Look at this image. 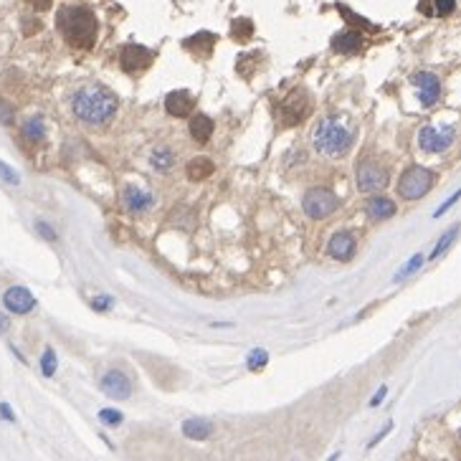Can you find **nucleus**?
Returning <instances> with one entry per match:
<instances>
[{"label": "nucleus", "mask_w": 461, "mask_h": 461, "mask_svg": "<svg viewBox=\"0 0 461 461\" xmlns=\"http://www.w3.org/2000/svg\"><path fill=\"white\" fill-rule=\"evenodd\" d=\"M431 183H434V175L431 170L421 167V165H413L408 170L403 172L401 180H398V193H401L406 200H418L431 191Z\"/></svg>", "instance_id": "20e7f679"}, {"label": "nucleus", "mask_w": 461, "mask_h": 461, "mask_svg": "<svg viewBox=\"0 0 461 461\" xmlns=\"http://www.w3.org/2000/svg\"><path fill=\"white\" fill-rule=\"evenodd\" d=\"M213 43H216V36L213 33H195L193 39L185 41V48H191V51H198V48H203V51H211Z\"/></svg>", "instance_id": "b1692460"}, {"label": "nucleus", "mask_w": 461, "mask_h": 461, "mask_svg": "<svg viewBox=\"0 0 461 461\" xmlns=\"http://www.w3.org/2000/svg\"><path fill=\"white\" fill-rule=\"evenodd\" d=\"M332 48L337 53H355L362 48V36L357 31H343L332 39Z\"/></svg>", "instance_id": "a211bd4d"}, {"label": "nucleus", "mask_w": 461, "mask_h": 461, "mask_svg": "<svg viewBox=\"0 0 461 461\" xmlns=\"http://www.w3.org/2000/svg\"><path fill=\"white\" fill-rule=\"evenodd\" d=\"M385 393H388V388H380V390H378L376 398L370 401V406H380V401H383V398H385Z\"/></svg>", "instance_id": "c9c22d12"}, {"label": "nucleus", "mask_w": 461, "mask_h": 461, "mask_svg": "<svg viewBox=\"0 0 461 461\" xmlns=\"http://www.w3.org/2000/svg\"><path fill=\"white\" fill-rule=\"evenodd\" d=\"M191 135H193L195 142H200V145L208 142L211 135H213V119L208 117V114H195L193 122H191Z\"/></svg>", "instance_id": "6ab92c4d"}, {"label": "nucleus", "mask_w": 461, "mask_h": 461, "mask_svg": "<svg viewBox=\"0 0 461 461\" xmlns=\"http://www.w3.org/2000/svg\"><path fill=\"white\" fill-rule=\"evenodd\" d=\"M39 230H41V233H43V236H46V238H56V233H53V230L48 228L46 223H39Z\"/></svg>", "instance_id": "e433bc0d"}, {"label": "nucleus", "mask_w": 461, "mask_h": 461, "mask_svg": "<svg viewBox=\"0 0 461 461\" xmlns=\"http://www.w3.org/2000/svg\"><path fill=\"white\" fill-rule=\"evenodd\" d=\"M122 200H125V205L130 208V211L139 213V211H147V208L152 205V193L139 191V188H135V185H127L125 193H122Z\"/></svg>", "instance_id": "2eb2a0df"}, {"label": "nucleus", "mask_w": 461, "mask_h": 461, "mask_svg": "<svg viewBox=\"0 0 461 461\" xmlns=\"http://www.w3.org/2000/svg\"><path fill=\"white\" fill-rule=\"evenodd\" d=\"M310 114H312V99L304 89H296V92L289 94V97L282 102V106H279V117H282L284 125H289V127L304 122Z\"/></svg>", "instance_id": "423d86ee"}, {"label": "nucleus", "mask_w": 461, "mask_h": 461, "mask_svg": "<svg viewBox=\"0 0 461 461\" xmlns=\"http://www.w3.org/2000/svg\"><path fill=\"white\" fill-rule=\"evenodd\" d=\"M365 211H368V216L373 221H385V218H390L395 213V203L385 195H376L365 203Z\"/></svg>", "instance_id": "dca6fc26"}, {"label": "nucleus", "mask_w": 461, "mask_h": 461, "mask_svg": "<svg viewBox=\"0 0 461 461\" xmlns=\"http://www.w3.org/2000/svg\"><path fill=\"white\" fill-rule=\"evenodd\" d=\"M266 362H269V355H266L263 350H254V352L246 357V365H249V370H261Z\"/></svg>", "instance_id": "bb28decb"}, {"label": "nucleus", "mask_w": 461, "mask_h": 461, "mask_svg": "<svg viewBox=\"0 0 461 461\" xmlns=\"http://www.w3.org/2000/svg\"><path fill=\"white\" fill-rule=\"evenodd\" d=\"M251 31H254V28H251V20H236V23H233V36H236L238 41L249 39Z\"/></svg>", "instance_id": "c85d7f7f"}, {"label": "nucleus", "mask_w": 461, "mask_h": 461, "mask_svg": "<svg viewBox=\"0 0 461 461\" xmlns=\"http://www.w3.org/2000/svg\"><path fill=\"white\" fill-rule=\"evenodd\" d=\"M6 329H8V319H6L3 315H0V332H6Z\"/></svg>", "instance_id": "4c0bfd02"}, {"label": "nucleus", "mask_w": 461, "mask_h": 461, "mask_svg": "<svg viewBox=\"0 0 461 461\" xmlns=\"http://www.w3.org/2000/svg\"><path fill=\"white\" fill-rule=\"evenodd\" d=\"M112 304V299H94V310H99V312H104L106 307Z\"/></svg>", "instance_id": "f704fd0d"}, {"label": "nucleus", "mask_w": 461, "mask_h": 461, "mask_svg": "<svg viewBox=\"0 0 461 461\" xmlns=\"http://www.w3.org/2000/svg\"><path fill=\"white\" fill-rule=\"evenodd\" d=\"M193 106H195V99L185 92V89L170 92L165 97V109H167V114H172V117H188V114L193 112Z\"/></svg>", "instance_id": "4468645a"}, {"label": "nucleus", "mask_w": 461, "mask_h": 461, "mask_svg": "<svg viewBox=\"0 0 461 461\" xmlns=\"http://www.w3.org/2000/svg\"><path fill=\"white\" fill-rule=\"evenodd\" d=\"M213 170H216V165H213V160L208 158H193L191 163H188V167H185V175H188V180H193V183H200V180L211 178Z\"/></svg>", "instance_id": "f3484780"}, {"label": "nucleus", "mask_w": 461, "mask_h": 461, "mask_svg": "<svg viewBox=\"0 0 461 461\" xmlns=\"http://www.w3.org/2000/svg\"><path fill=\"white\" fill-rule=\"evenodd\" d=\"M28 3H31L36 11H48V8H51V0H28Z\"/></svg>", "instance_id": "72a5a7b5"}, {"label": "nucleus", "mask_w": 461, "mask_h": 461, "mask_svg": "<svg viewBox=\"0 0 461 461\" xmlns=\"http://www.w3.org/2000/svg\"><path fill=\"white\" fill-rule=\"evenodd\" d=\"M0 178L6 180L8 185H18V183H20V178L15 175L13 170H11V167H8L6 163H0Z\"/></svg>", "instance_id": "7c9ffc66"}, {"label": "nucleus", "mask_w": 461, "mask_h": 461, "mask_svg": "<svg viewBox=\"0 0 461 461\" xmlns=\"http://www.w3.org/2000/svg\"><path fill=\"white\" fill-rule=\"evenodd\" d=\"M459 236V226H454V228L448 230V233H443L441 236V241H439V244H436V249L431 251V259H439L443 254V251H448V246L454 244V238Z\"/></svg>", "instance_id": "393cba45"}, {"label": "nucleus", "mask_w": 461, "mask_h": 461, "mask_svg": "<svg viewBox=\"0 0 461 461\" xmlns=\"http://www.w3.org/2000/svg\"><path fill=\"white\" fill-rule=\"evenodd\" d=\"M56 26L66 43L74 48H92L97 41V15L84 6H64L56 13Z\"/></svg>", "instance_id": "f03ea898"}, {"label": "nucleus", "mask_w": 461, "mask_h": 461, "mask_svg": "<svg viewBox=\"0 0 461 461\" xmlns=\"http://www.w3.org/2000/svg\"><path fill=\"white\" fill-rule=\"evenodd\" d=\"M211 431H213L211 421H205V418H191V421L183 423V434L188 439H195V441H205L211 436Z\"/></svg>", "instance_id": "aec40b11"}, {"label": "nucleus", "mask_w": 461, "mask_h": 461, "mask_svg": "<svg viewBox=\"0 0 461 461\" xmlns=\"http://www.w3.org/2000/svg\"><path fill=\"white\" fill-rule=\"evenodd\" d=\"M413 84L418 89V99H421L423 106H434L441 97V81L439 76L431 71H418L413 76Z\"/></svg>", "instance_id": "9b49d317"}, {"label": "nucleus", "mask_w": 461, "mask_h": 461, "mask_svg": "<svg viewBox=\"0 0 461 461\" xmlns=\"http://www.w3.org/2000/svg\"><path fill=\"white\" fill-rule=\"evenodd\" d=\"M152 51L145 46H137V43H130V46L122 48V53H119V64H122V69H125L127 74H139L145 71V69H150L152 64Z\"/></svg>", "instance_id": "1a4fd4ad"}, {"label": "nucleus", "mask_w": 461, "mask_h": 461, "mask_svg": "<svg viewBox=\"0 0 461 461\" xmlns=\"http://www.w3.org/2000/svg\"><path fill=\"white\" fill-rule=\"evenodd\" d=\"M459 198H461V191H459V193H454V195L448 198L446 203H443V205H441V208H439V211H436V213H434V216H436V218H439V216H443V213H446V211H448V208H451V205H454V203H456V200H459Z\"/></svg>", "instance_id": "473e14b6"}, {"label": "nucleus", "mask_w": 461, "mask_h": 461, "mask_svg": "<svg viewBox=\"0 0 461 461\" xmlns=\"http://www.w3.org/2000/svg\"><path fill=\"white\" fill-rule=\"evenodd\" d=\"M41 368H43V376L51 378L53 373H56V352H53L51 348L43 352V357H41Z\"/></svg>", "instance_id": "cd10ccee"}, {"label": "nucleus", "mask_w": 461, "mask_h": 461, "mask_svg": "<svg viewBox=\"0 0 461 461\" xmlns=\"http://www.w3.org/2000/svg\"><path fill=\"white\" fill-rule=\"evenodd\" d=\"M99 418H102L104 423H112V426L122 423V413H119V411H102V413H99Z\"/></svg>", "instance_id": "2f4dec72"}, {"label": "nucleus", "mask_w": 461, "mask_h": 461, "mask_svg": "<svg viewBox=\"0 0 461 461\" xmlns=\"http://www.w3.org/2000/svg\"><path fill=\"white\" fill-rule=\"evenodd\" d=\"M456 137V130L454 127H443V130H436V127L426 125L421 127V132H418V147L426 152H443L451 147V142H454Z\"/></svg>", "instance_id": "6e6552de"}, {"label": "nucleus", "mask_w": 461, "mask_h": 461, "mask_svg": "<svg viewBox=\"0 0 461 461\" xmlns=\"http://www.w3.org/2000/svg\"><path fill=\"white\" fill-rule=\"evenodd\" d=\"M329 256L337 259V261H350V259L355 256V238L350 236L348 230H340L335 236L329 238Z\"/></svg>", "instance_id": "ddd939ff"}, {"label": "nucleus", "mask_w": 461, "mask_h": 461, "mask_svg": "<svg viewBox=\"0 0 461 461\" xmlns=\"http://www.w3.org/2000/svg\"><path fill=\"white\" fill-rule=\"evenodd\" d=\"M421 263H423V256H421V254H415V256L411 259V261L406 263V266H403V269L398 271V274H395V277H393V282H403V279H406V277H411V274H413V271L418 269V266H421Z\"/></svg>", "instance_id": "a878e982"}, {"label": "nucleus", "mask_w": 461, "mask_h": 461, "mask_svg": "<svg viewBox=\"0 0 461 461\" xmlns=\"http://www.w3.org/2000/svg\"><path fill=\"white\" fill-rule=\"evenodd\" d=\"M456 8V0H421V13L448 15Z\"/></svg>", "instance_id": "4be33fe9"}, {"label": "nucleus", "mask_w": 461, "mask_h": 461, "mask_svg": "<svg viewBox=\"0 0 461 461\" xmlns=\"http://www.w3.org/2000/svg\"><path fill=\"white\" fill-rule=\"evenodd\" d=\"M355 130L340 117H327L315 130V150L324 158H343L352 147Z\"/></svg>", "instance_id": "7ed1b4c3"}, {"label": "nucleus", "mask_w": 461, "mask_h": 461, "mask_svg": "<svg viewBox=\"0 0 461 461\" xmlns=\"http://www.w3.org/2000/svg\"><path fill=\"white\" fill-rule=\"evenodd\" d=\"M71 109L76 114V119H81L84 125L102 127L117 114V97L104 86H84L74 94Z\"/></svg>", "instance_id": "f257e3e1"}, {"label": "nucleus", "mask_w": 461, "mask_h": 461, "mask_svg": "<svg viewBox=\"0 0 461 461\" xmlns=\"http://www.w3.org/2000/svg\"><path fill=\"white\" fill-rule=\"evenodd\" d=\"M13 106L6 104V102H0V125H13Z\"/></svg>", "instance_id": "c756f323"}, {"label": "nucleus", "mask_w": 461, "mask_h": 461, "mask_svg": "<svg viewBox=\"0 0 461 461\" xmlns=\"http://www.w3.org/2000/svg\"><path fill=\"white\" fill-rule=\"evenodd\" d=\"M150 163H152V167L158 172H167L172 167V163H175V155H172V150L170 147H155L152 150V155H150Z\"/></svg>", "instance_id": "412c9836"}, {"label": "nucleus", "mask_w": 461, "mask_h": 461, "mask_svg": "<svg viewBox=\"0 0 461 461\" xmlns=\"http://www.w3.org/2000/svg\"><path fill=\"white\" fill-rule=\"evenodd\" d=\"M99 385H102V390H104L109 398H114V401H127L132 395V383L122 370H106Z\"/></svg>", "instance_id": "9d476101"}, {"label": "nucleus", "mask_w": 461, "mask_h": 461, "mask_svg": "<svg viewBox=\"0 0 461 461\" xmlns=\"http://www.w3.org/2000/svg\"><path fill=\"white\" fill-rule=\"evenodd\" d=\"M23 137L31 139V142H41V139L46 137V127H43V119H41V117L28 119L26 125H23Z\"/></svg>", "instance_id": "5701e85b"}, {"label": "nucleus", "mask_w": 461, "mask_h": 461, "mask_svg": "<svg viewBox=\"0 0 461 461\" xmlns=\"http://www.w3.org/2000/svg\"><path fill=\"white\" fill-rule=\"evenodd\" d=\"M388 185V170L376 160H362L357 165V191L378 193Z\"/></svg>", "instance_id": "0eeeda50"}, {"label": "nucleus", "mask_w": 461, "mask_h": 461, "mask_svg": "<svg viewBox=\"0 0 461 461\" xmlns=\"http://www.w3.org/2000/svg\"><path fill=\"white\" fill-rule=\"evenodd\" d=\"M304 213L310 218H315V221H322V218L332 216V213L337 211V205H340V200H337V195L332 191H327V188H312V191L304 193Z\"/></svg>", "instance_id": "39448f33"}, {"label": "nucleus", "mask_w": 461, "mask_h": 461, "mask_svg": "<svg viewBox=\"0 0 461 461\" xmlns=\"http://www.w3.org/2000/svg\"><path fill=\"white\" fill-rule=\"evenodd\" d=\"M3 304H6V310L13 312V315H28V312L36 307V296H33L26 287H11V289L3 294Z\"/></svg>", "instance_id": "f8f14e48"}]
</instances>
